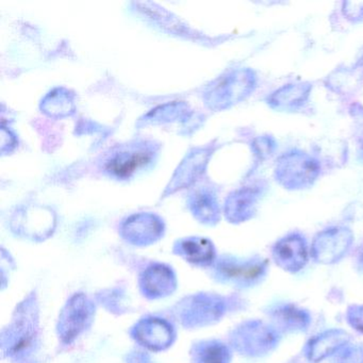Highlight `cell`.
<instances>
[{"instance_id":"obj_1","label":"cell","mask_w":363,"mask_h":363,"mask_svg":"<svg viewBox=\"0 0 363 363\" xmlns=\"http://www.w3.org/2000/svg\"><path fill=\"white\" fill-rule=\"evenodd\" d=\"M38 335L39 318L37 301L31 295L18 306L11 325L4 331L1 339L3 350L10 358L20 360L35 350Z\"/></svg>"},{"instance_id":"obj_2","label":"cell","mask_w":363,"mask_h":363,"mask_svg":"<svg viewBox=\"0 0 363 363\" xmlns=\"http://www.w3.org/2000/svg\"><path fill=\"white\" fill-rule=\"evenodd\" d=\"M280 341V333L261 320H248L235 329L230 335L233 348L241 354L261 357L273 352Z\"/></svg>"},{"instance_id":"obj_3","label":"cell","mask_w":363,"mask_h":363,"mask_svg":"<svg viewBox=\"0 0 363 363\" xmlns=\"http://www.w3.org/2000/svg\"><path fill=\"white\" fill-rule=\"evenodd\" d=\"M269 265L265 259L239 260L226 257L216 261L214 264V275L223 284H233L240 288H250L260 284L267 277Z\"/></svg>"},{"instance_id":"obj_4","label":"cell","mask_w":363,"mask_h":363,"mask_svg":"<svg viewBox=\"0 0 363 363\" xmlns=\"http://www.w3.org/2000/svg\"><path fill=\"white\" fill-rule=\"evenodd\" d=\"M94 303L82 293L74 295L61 312L58 333L65 344H71L90 326L94 318Z\"/></svg>"},{"instance_id":"obj_5","label":"cell","mask_w":363,"mask_h":363,"mask_svg":"<svg viewBox=\"0 0 363 363\" xmlns=\"http://www.w3.org/2000/svg\"><path fill=\"white\" fill-rule=\"evenodd\" d=\"M320 167L318 162L303 152H289L276 165V178L289 189L310 186L316 179Z\"/></svg>"},{"instance_id":"obj_6","label":"cell","mask_w":363,"mask_h":363,"mask_svg":"<svg viewBox=\"0 0 363 363\" xmlns=\"http://www.w3.org/2000/svg\"><path fill=\"white\" fill-rule=\"evenodd\" d=\"M182 303L178 313L186 327L206 326L218 322L226 311V301L218 295H195Z\"/></svg>"},{"instance_id":"obj_7","label":"cell","mask_w":363,"mask_h":363,"mask_svg":"<svg viewBox=\"0 0 363 363\" xmlns=\"http://www.w3.org/2000/svg\"><path fill=\"white\" fill-rule=\"evenodd\" d=\"M352 235L346 228H331L318 233L311 246V256L316 262L333 264L350 250Z\"/></svg>"},{"instance_id":"obj_8","label":"cell","mask_w":363,"mask_h":363,"mask_svg":"<svg viewBox=\"0 0 363 363\" xmlns=\"http://www.w3.org/2000/svg\"><path fill=\"white\" fill-rule=\"evenodd\" d=\"M276 264L289 273H297L307 264L309 259L307 242L298 233L280 239L272 250Z\"/></svg>"},{"instance_id":"obj_9","label":"cell","mask_w":363,"mask_h":363,"mask_svg":"<svg viewBox=\"0 0 363 363\" xmlns=\"http://www.w3.org/2000/svg\"><path fill=\"white\" fill-rule=\"evenodd\" d=\"M131 335L135 341L155 352L169 347L176 335L174 327L167 320L158 318H146L140 320L133 327Z\"/></svg>"},{"instance_id":"obj_10","label":"cell","mask_w":363,"mask_h":363,"mask_svg":"<svg viewBox=\"0 0 363 363\" xmlns=\"http://www.w3.org/2000/svg\"><path fill=\"white\" fill-rule=\"evenodd\" d=\"M164 225L154 214L142 213L127 218L122 225V235L135 245H147L160 239Z\"/></svg>"},{"instance_id":"obj_11","label":"cell","mask_w":363,"mask_h":363,"mask_svg":"<svg viewBox=\"0 0 363 363\" xmlns=\"http://www.w3.org/2000/svg\"><path fill=\"white\" fill-rule=\"evenodd\" d=\"M140 288L147 298L156 299L167 296L175 291V274L167 265L155 263L142 273Z\"/></svg>"},{"instance_id":"obj_12","label":"cell","mask_w":363,"mask_h":363,"mask_svg":"<svg viewBox=\"0 0 363 363\" xmlns=\"http://www.w3.org/2000/svg\"><path fill=\"white\" fill-rule=\"evenodd\" d=\"M350 341V335L346 331L330 329L310 339L303 348V354L310 362H320L327 357L337 354Z\"/></svg>"},{"instance_id":"obj_13","label":"cell","mask_w":363,"mask_h":363,"mask_svg":"<svg viewBox=\"0 0 363 363\" xmlns=\"http://www.w3.org/2000/svg\"><path fill=\"white\" fill-rule=\"evenodd\" d=\"M154 152L147 147L131 148L118 152L112 157L106 165L108 173L114 177L126 179L131 177L135 172L144 169L152 163Z\"/></svg>"},{"instance_id":"obj_14","label":"cell","mask_w":363,"mask_h":363,"mask_svg":"<svg viewBox=\"0 0 363 363\" xmlns=\"http://www.w3.org/2000/svg\"><path fill=\"white\" fill-rule=\"evenodd\" d=\"M174 252L186 259L188 262L199 267H210L216 261L213 244L203 238H186L180 240L174 247Z\"/></svg>"},{"instance_id":"obj_15","label":"cell","mask_w":363,"mask_h":363,"mask_svg":"<svg viewBox=\"0 0 363 363\" xmlns=\"http://www.w3.org/2000/svg\"><path fill=\"white\" fill-rule=\"evenodd\" d=\"M269 316L273 322V326L279 333L306 331L311 322L310 314L306 310L291 303L278 306L269 312Z\"/></svg>"},{"instance_id":"obj_16","label":"cell","mask_w":363,"mask_h":363,"mask_svg":"<svg viewBox=\"0 0 363 363\" xmlns=\"http://www.w3.org/2000/svg\"><path fill=\"white\" fill-rule=\"evenodd\" d=\"M191 354L193 363H230L233 357L230 348L216 340L195 344Z\"/></svg>"},{"instance_id":"obj_17","label":"cell","mask_w":363,"mask_h":363,"mask_svg":"<svg viewBox=\"0 0 363 363\" xmlns=\"http://www.w3.org/2000/svg\"><path fill=\"white\" fill-rule=\"evenodd\" d=\"M192 211L203 223H216L218 220V210L216 199L209 192L197 193L192 201Z\"/></svg>"},{"instance_id":"obj_18","label":"cell","mask_w":363,"mask_h":363,"mask_svg":"<svg viewBox=\"0 0 363 363\" xmlns=\"http://www.w3.org/2000/svg\"><path fill=\"white\" fill-rule=\"evenodd\" d=\"M235 201H229L227 203V216L233 223H240L247 220L252 213L254 199L250 195L239 194Z\"/></svg>"},{"instance_id":"obj_19","label":"cell","mask_w":363,"mask_h":363,"mask_svg":"<svg viewBox=\"0 0 363 363\" xmlns=\"http://www.w3.org/2000/svg\"><path fill=\"white\" fill-rule=\"evenodd\" d=\"M333 363H363V344H347L335 354Z\"/></svg>"},{"instance_id":"obj_20","label":"cell","mask_w":363,"mask_h":363,"mask_svg":"<svg viewBox=\"0 0 363 363\" xmlns=\"http://www.w3.org/2000/svg\"><path fill=\"white\" fill-rule=\"evenodd\" d=\"M348 324L359 333H363V305H352L346 312Z\"/></svg>"},{"instance_id":"obj_21","label":"cell","mask_w":363,"mask_h":363,"mask_svg":"<svg viewBox=\"0 0 363 363\" xmlns=\"http://www.w3.org/2000/svg\"><path fill=\"white\" fill-rule=\"evenodd\" d=\"M290 363H307V362H303V361L297 360V359H295V360H293L292 362H290Z\"/></svg>"}]
</instances>
